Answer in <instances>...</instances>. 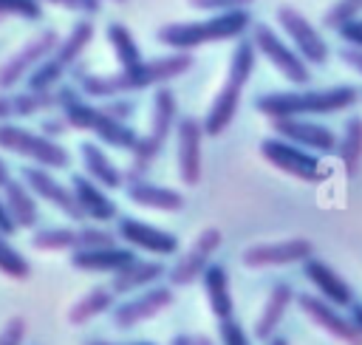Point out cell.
Wrapping results in <instances>:
<instances>
[{
	"mask_svg": "<svg viewBox=\"0 0 362 345\" xmlns=\"http://www.w3.org/2000/svg\"><path fill=\"white\" fill-rule=\"evenodd\" d=\"M294 300H297L300 311H303L317 328H322L325 334H331L334 339H339V342H345V345H362V334L354 328V322H351L337 305H331V303L322 300L320 294H297Z\"/></svg>",
	"mask_w": 362,
	"mask_h": 345,
	"instance_id": "18",
	"label": "cell"
},
{
	"mask_svg": "<svg viewBox=\"0 0 362 345\" xmlns=\"http://www.w3.org/2000/svg\"><path fill=\"white\" fill-rule=\"evenodd\" d=\"M260 156L272 167H277L280 172H286V175H291L297 181H305V184H320V181H325L331 175L317 153L303 150V147H297L291 141H283L277 136L260 141Z\"/></svg>",
	"mask_w": 362,
	"mask_h": 345,
	"instance_id": "9",
	"label": "cell"
},
{
	"mask_svg": "<svg viewBox=\"0 0 362 345\" xmlns=\"http://www.w3.org/2000/svg\"><path fill=\"white\" fill-rule=\"evenodd\" d=\"M14 229H17V223H14V218H11L8 206H6V201L0 198V232H3V235H11Z\"/></svg>",
	"mask_w": 362,
	"mask_h": 345,
	"instance_id": "43",
	"label": "cell"
},
{
	"mask_svg": "<svg viewBox=\"0 0 362 345\" xmlns=\"http://www.w3.org/2000/svg\"><path fill=\"white\" fill-rule=\"evenodd\" d=\"M204 283V294L209 303V311L218 320H226L235 314V300H232V283H229V271L221 263H209L201 274Z\"/></svg>",
	"mask_w": 362,
	"mask_h": 345,
	"instance_id": "27",
	"label": "cell"
},
{
	"mask_svg": "<svg viewBox=\"0 0 362 345\" xmlns=\"http://www.w3.org/2000/svg\"><path fill=\"white\" fill-rule=\"evenodd\" d=\"M308 257H314V243L308 238H286V240H269V243L246 246L240 255V263L249 269H266V266L305 263Z\"/></svg>",
	"mask_w": 362,
	"mask_h": 345,
	"instance_id": "12",
	"label": "cell"
},
{
	"mask_svg": "<svg viewBox=\"0 0 362 345\" xmlns=\"http://www.w3.org/2000/svg\"><path fill=\"white\" fill-rule=\"evenodd\" d=\"M71 189H74L76 204H79V209L85 212V218H90V221H96V223H107V221H116V218H119V206H116V204L107 198V192H105L96 181H90L88 175L76 172V175L71 178Z\"/></svg>",
	"mask_w": 362,
	"mask_h": 345,
	"instance_id": "23",
	"label": "cell"
},
{
	"mask_svg": "<svg viewBox=\"0 0 362 345\" xmlns=\"http://www.w3.org/2000/svg\"><path fill=\"white\" fill-rule=\"evenodd\" d=\"M178 136V175L187 187H195L204 172V127L195 116H184L175 124Z\"/></svg>",
	"mask_w": 362,
	"mask_h": 345,
	"instance_id": "20",
	"label": "cell"
},
{
	"mask_svg": "<svg viewBox=\"0 0 362 345\" xmlns=\"http://www.w3.org/2000/svg\"><path fill=\"white\" fill-rule=\"evenodd\" d=\"M170 345H195V339L192 337H187V334H178V337H173V342Z\"/></svg>",
	"mask_w": 362,
	"mask_h": 345,
	"instance_id": "48",
	"label": "cell"
},
{
	"mask_svg": "<svg viewBox=\"0 0 362 345\" xmlns=\"http://www.w3.org/2000/svg\"><path fill=\"white\" fill-rule=\"evenodd\" d=\"M105 34H107V42H110V48H113V54H116V59H119L122 68H133V65L141 62V48H139V42L133 40V34H130L127 25L110 23Z\"/></svg>",
	"mask_w": 362,
	"mask_h": 345,
	"instance_id": "33",
	"label": "cell"
},
{
	"mask_svg": "<svg viewBox=\"0 0 362 345\" xmlns=\"http://www.w3.org/2000/svg\"><path fill=\"white\" fill-rule=\"evenodd\" d=\"M277 23L286 31V37L291 40L294 51L308 65H325V59H328V42L322 40V34L294 6H280L277 8Z\"/></svg>",
	"mask_w": 362,
	"mask_h": 345,
	"instance_id": "14",
	"label": "cell"
},
{
	"mask_svg": "<svg viewBox=\"0 0 362 345\" xmlns=\"http://www.w3.org/2000/svg\"><path fill=\"white\" fill-rule=\"evenodd\" d=\"M20 181H23L37 198L54 204V206H57L62 215H68L71 221H85V212L79 209L74 189H71L68 184L57 181L45 167H37V164H34V167H23V170H20Z\"/></svg>",
	"mask_w": 362,
	"mask_h": 345,
	"instance_id": "19",
	"label": "cell"
},
{
	"mask_svg": "<svg viewBox=\"0 0 362 345\" xmlns=\"http://www.w3.org/2000/svg\"><path fill=\"white\" fill-rule=\"evenodd\" d=\"M45 3H54V6H62V8H74V11H85V14L99 11V0H45Z\"/></svg>",
	"mask_w": 362,
	"mask_h": 345,
	"instance_id": "41",
	"label": "cell"
},
{
	"mask_svg": "<svg viewBox=\"0 0 362 345\" xmlns=\"http://www.w3.org/2000/svg\"><path fill=\"white\" fill-rule=\"evenodd\" d=\"M127 198L139 206H147V209H158V212H178L184 209V195L173 187H161V184H153L147 178H136V181H127L124 187Z\"/></svg>",
	"mask_w": 362,
	"mask_h": 345,
	"instance_id": "25",
	"label": "cell"
},
{
	"mask_svg": "<svg viewBox=\"0 0 362 345\" xmlns=\"http://www.w3.org/2000/svg\"><path fill=\"white\" fill-rule=\"evenodd\" d=\"M8 119H14L11 96H3V93H0V122H8Z\"/></svg>",
	"mask_w": 362,
	"mask_h": 345,
	"instance_id": "45",
	"label": "cell"
},
{
	"mask_svg": "<svg viewBox=\"0 0 362 345\" xmlns=\"http://www.w3.org/2000/svg\"><path fill=\"white\" fill-rule=\"evenodd\" d=\"M79 156L85 164V175L96 181L102 189H119L124 184V172L110 161V156L96 144V141H82Z\"/></svg>",
	"mask_w": 362,
	"mask_h": 345,
	"instance_id": "28",
	"label": "cell"
},
{
	"mask_svg": "<svg viewBox=\"0 0 362 345\" xmlns=\"http://www.w3.org/2000/svg\"><path fill=\"white\" fill-rule=\"evenodd\" d=\"M303 274H305V280L317 288V294H320L322 300H328L331 305H337V308H348V305H351V300H354L351 286H348L345 277H339V271L331 269L325 260L308 257V260L303 263Z\"/></svg>",
	"mask_w": 362,
	"mask_h": 345,
	"instance_id": "22",
	"label": "cell"
},
{
	"mask_svg": "<svg viewBox=\"0 0 362 345\" xmlns=\"http://www.w3.org/2000/svg\"><path fill=\"white\" fill-rule=\"evenodd\" d=\"M192 68V57L187 51H175L170 57H158V59H141L133 68H122L116 74H88L82 76V90L88 96H122L130 90H144L153 85H164L181 74H187Z\"/></svg>",
	"mask_w": 362,
	"mask_h": 345,
	"instance_id": "1",
	"label": "cell"
},
{
	"mask_svg": "<svg viewBox=\"0 0 362 345\" xmlns=\"http://www.w3.org/2000/svg\"><path fill=\"white\" fill-rule=\"evenodd\" d=\"M252 45L257 54H263L291 85H308L311 79V71H308V62L291 48L283 42V37H277L272 31V25L266 23H257L252 25Z\"/></svg>",
	"mask_w": 362,
	"mask_h": 345,
	"instance_id": "10",
	"label": "cell"
},
{
	"mask_svg": "<svg viewBox=\"0 0 362 345\" xmlns=\"http://www.w3.org/2000/svg\"><path fill=\"white\" fill-rule=\"evenodd\" d=\"M102 110H105V113H110L113 119H119V122H124V119H127V116L133 113V102H127V99H122V102H119V99L113 96V105H105Z\"/></svg>",
	"mask_w": 362,
	"mask_h": 345,
	"instance_id": "42",
	"label": "cell"
},
{
	"mask_svg": "<svg viewBox=\"0 0 362 345\" xmlns=\"http://www.w3.org/2000/svg\"><path fill=\"white\" fill-rule=\"evenodd\" d=\"M116 243V232L105 226H51L31 235V246L42 252H82Z\"/></svg>",
	"mask_w": 362,
	"mask_h": 345,
	"instance_id": "11",
	"label": "cell"
},
{
	"mask_svg": "<svg viewBox=\"0 0 362 345\" xmlns=\"http://www.w3.org/2000/svg\"><path fill=\"white\" fill-rule=\"evenodd\" d=\"M62 110H65L68 127L90 130V133H96L105 144H110V147H116V150H133L136 141H139L136 130H133L127 122L113 119L110 113H105L102 107H93V105L82 102L79 96H76L71 105H65Z\"/></svg>",
	"mask_w": 362,
	"mask_h": 345,
	"instance_id": "8",
	"label": "cell"
},
{
	"mask_svg": "<svg viewBox=\"0 0 362 345\" xmlns=\"http://www.w3.org/2000/svg\"><path fill=\"white\" fill-rule=\"evenodd\" d=\"M57 45H59V34H57L54 28H45V31H40L37 37H31L17 54H11V57L0 65V90L14 88L25 74H31L42 59H48Z\"/></svg>",
	"mask_w": 362,
	"mask_h": 345,
	"instance_id": "13",
	"label": "cell"
},
{
	"mask_svg": "<svg viewBox=\"0 0 362 345\" xmlns=\"http://www.w3.org/2000/svg\"><path fill=\"white\" fill-rule=\"evenodd\" d=\"M218 339H221V345H252L249 334L243 331V325L235 317L218 320Z\"/></svg>",
	"mask_w": 362,
	"mask_h": 345,
	"instance_id": "37",
	"label": "cell"
},
{
	"mask_svg": "<svg viewBox=\"0 0 362 345\" xmlns=\"http://www.w3.org/2000/svg\"><path fill=\"white\" fill-rule=\"evenodd\" d=\"M0 192H3V201H6V206H8V212H11V218H14L17 226L28 229V226L37 223V218H40L37 195L20 178H11Z\"/></svg>",
	"mask_w": 362,
	"mask_h": 345,
	"instance_id": "30",
	"label": "cell"
},
{
	"mask_svg": "<svg viewBox=\"0 0 362 345\" xmlns=\"http://www.w3.org/2000/svg\"><path fill=\"white\" fill-rule=\"evenodd\" d=\"M0 271L11 280H28L31 277V263L8 243V235L0 232Z\"/></svg>",
	"mask_w": 362,
	"mask_h": 345,
	"instance_id": "34",
	"label": "cell"
},
{
	"mask_svg": "<svg viewBox=\"0 0 362 345\" xmlns=\"http://www.w3.org/2000/svg\"><path fill=\"white\" fill-rule=\"evenodd\" d=\"M167 269L158 263V260H133L127 263L124 269H119L110 280V288L113 294H136L141 288H150L158 283V277H164Z\"/></svg>",
	"mask_w": 362,
	"mask_h": 345,
	"instance_id": "26",
	"label": "cell"
},
{
	"mask_svg": "<svg viewBox=\"0 0 362 345\" xmlns=\"http://www.w3.org/2000/svg\"><path fill=\"white\" fill-rule=\"evenodd\" d=\"M272 130L277 133V139L291 141L303 150H311L317 156H331L337 153V133L325 124L308 122L303 116H283V119H272Z\"/></svg>",
	"mask_w": 362,
	"mask_h": 345,
	"instance_id": "15",
	"label": "cell"
},
{
	"mask_svg": "<svg viewBox=\"0 0 362 345\" xmlns=\"http://www.w3.org/2000/svg\"><path fill=\"white\" fill-rule=\"evenodd\" d=\"M85 345H153V342H105V339H96V342H85Z\"/></svg>",
	"mask_w": 362,
	"mask_h": 345,
	"instance_id": "47",
	"label": "cell"
},
{
	"mask_svg": "<svg viewBox=\"0 0 362 345\" xmlns=\"http://www.w3.org/2000/svg\"><path fill=\"white\" fill-rule=\"evenodd\" d=\"M269 345H288V339L286 337H272V339H266Z\"/></svg>",
	"mask_w": 362,
	"mask_h": 345,
	"instance_id": "49",
	"label": "cell"
},
{
	"mask_svg": "<svg viewBox=\"0 0 362 345\" xmlns=\"http://www.w3.org/2000/svg\"><path fill=\"white\" fill-rule=\"evenodd\" d=\"M11 178H14V175H11V170H8V164H6V158L0 156V189H3V187H6V184H8Z\"/></svg>",
	"mask_w": 362,
	"mask_h": 345,
	"instance_id": "46",
	"label": "cell"
},
{
	"mask_svg": "<svg viewBox=\"0 0 362 345\" xmlns=\"http://www.w3.org/2000/svg\"><path fill=\"white\" fill-rule=\"evenodd\" d=\"M252 25V14L246 8L221 11L206 20L192 23H167L156 31V40L173 51H192L206 42H223V40H240Z\"/></svg>",
	"mask_w": 362,
	"mask_h": 345,
	"instance_id": "3",
	"label": "cell"
},
{
	"mask_svg": "<svg viewBox=\"0 0 362 345\" xmlns=\"http://www.w3.org/2000/svg\"><path fill=\"white\" fill-rule=\"evenodd\" d=\"M223 243V235L218 226H206L198 232V238L192 240V246L175 260V266L167 271L170 274V286H189L195 280H201L204 269L212 263V255L218 252V246Z\"/></svg>",
	"mask_w": 362,
	"mask_h": 345,
	"instance_id": "16",
	"label": "cell"
},
{
	"mask_svg": "<svg viewBox=\"0 0 362 345\" xmlns=\"http://www.w3.org/2000/svg\"><path fill=\"white\" fill-rule=\"evenodd\" d=\"M0 147L8 153H17V156H23V158H28L45 170H62L71 161L68 150L59 141H54L45 133L20 127L14 122H0Z\"/></svg>",
	"mask_w": 362,
	"mask_h": 345,
	"instance_id": "6",
	"label": "cell"
},
{
	"mask_svg": "<svg viewBox=\"0 0 362 345\" xmlns=\"http://www.w3.org/2000/svg\"><path fill=\"white\" fill-rule=\"evenodd\" d=\"M173 300H175L173 286H150V288H141L130 300H124V303H119L113 308V325L122 328V331H130V328L153 320L164 308H170Z\"/></svg>",
	"mask_w": 362,
	"mask_h": 345,
	"instance_id": "17",
	"label": "cell"
},
{
	"mask_svg": "<svg viewBox=\"0 0 362 345\" xmlns=\"http://www.w3.org/2000/svg\"><path fill=\"white\" fill-rule=\"evenodd\" d=\"M291 300H294V288L288 283H274L272 286V291H269V297H266V303L257 314V322H255V337L257 339H272L274 337V331L283 322Z\"/></svg>",
	"mask_w": 362,
	"mask_h": 345,
	"instance_id": "29",
	"label": "cell"
},
{
	"mask_svg": "<svg viewBox=\"0 0 362 345\" xmlns=\"http://www.w3.org/2000/svg\"><path fill=\"white\" fill-rule=\"evenodd\" d=\"M337 31L348 42V48H362V17H354V20L342 23Z\"/></svg>",
	"mask_w": 362,
	"mask_h": 345,
	"instance_id": "40",
	"label": "cell"
},
{
	"mask_svg": "<svg viewBox=\"0 0 362 345\" xmlns=\"http://www.w3.org/2000/svg\"><path fill=\"white\" fill-rule=\"evenodd\" d=\"M0 17L40 20L42 17V3L40 0H0Z\"/></svg>",
	"mask_w": 362,
	"mask_h": 345,
	"instance_id": "36",
	"label": "cell"
},
{
	"mask_svg": "<svg viewBox=\"0 0 362 345\" xmlns=\"http://www.w3.org/2000/svg\"><path fill=\"white\" fill-rule=\"evenodd\" d=\"M359 90L354 85H334L317 90H272L255 99V107L269 119L283 116H328L356 105Z\"/></svg>",
	"mask_w": 362,
	"mask_h": 345,
	"instance_id": "2",
	"label": "cell"
},
{
	"mask_svg": "<svg viewBox=\"0 0 362 345\" xmlns=\"http://www.w3.org/2000/svg\"><path fill=\"white\" fill-rule=\"evenodd\" d=\"M90 40H93V23L90 20H79L68 31V37L59 40L54 54L34 68V74L28 76V90H51L65 76V71L79 59V54L90 45Z\"/></svg>",
	"mask_w": 362,
	"mask_h": 345,
	"instance_id": "7",
	"label": "cell"
},
{
	"mask_svg": "<svg viewBox=\"0 0 362 345\" xmlns=\"http://www.w3.org/2000/svg\"><path fill=\"white\" fill-rule=\"evenodd\" d=\"M28 334V325H25V317H8L6 325L0 328V345H23Z\"/></svg>",
	"mask_w": 362,
	"mask_h": 345,
	"instance_id": "38",
	"label": "cell"
},
{
	"mask_svg": "<svg viewBox=\"0 0 362 345\" xmlns=\"http://www.w3.org/2000/svg\"><path fill=\"white\" fill-rule=\"evenodd\" d=\"M252 0H189L192 8L204 11H232V8H246Z\"/></svg>",
	"mask_w": 362,
	"mask_h": 345,
	"instance_id": "39",
	"label": "cell"
},
{
	"mask_svg": "<svg viewBox=\"0 0 362 345\" xmlns=\"http://www.w3.org/2000/svg\"><path fill=\"white\" fill-rule=\"evenodd\" d=\"M359 14H362V0H337V3L325 11L322 25H328V28H339L342 23H348V20L359 17Z\"/></svg>",
	"mask_w": 362,
	"mask_h": 345,
	"instance_id": "35",
	"label": "cell"
},
{
	"mask_svg": "<svg viewBox=\"0 0 362 345\" xmlns=\"http://www.w3.org/2000/svg\"><path fill=\"white\" fill-rule=\"evenodd\" d=\"M337 156L348 175L359 170L362 161V116H351L342 127V136L337 139Z\"/></svg>",
	"mask_w": 362,
	"mask_h": 345,
	"instance_id": "32",
	"label": "cell"
},
{
	"mask_svg": "<svg viewBox=\"0 0 362 345\" xmlns=\"http://www.w3.org/2000/svg\"><path fill=\"white\" fill-rule=\"evenodd\" d=\"M136 255L130 246H93V249H82L71 255V266L79 271H107L116 274L119 269H124L127 263H133Z\"/></svg>",
	"mask_w": 362,
	"mask_h": 345,
	"instance_id": "24",
	"label": "cell"
},
{
	"mask_svg": "<svg viewBox=\"0 0 362 345\" xmlns=\"http://www.w3.org/2000/svg\"><path fill=\"white\" fill-rule=\"evenodd\" d=\"M113 300H116V294H113L110 286H93V288L85 291L79 300H74V305L68 308V322H71V325H85V322H90L93 317L110 311V308H113Z\"/></svg>",
	"mask_w": 362,
	"mask_h": 345,
	"instance_id": "31",
	"label": "cell"
},
{
	"mask_svg": "<svg viewBox=\"0 0 362 345\" xmlns=\"http://www.w3.org/2000/svg\"><path fill=\"white\" fill-rule=\"evenodd\" d=\"M175 119H178V105H175V93L164 85H158L156 96H153V113H150V130L144 136H139L136 147L130 150L133 153V161H130V170H127V181H136V178H144L153 158L164 150L173 127H175Z\"/></svg>",
	"mask_w": 362,
	"mask_h": 345,
	"instance_id": "5",
	"label": "cell"
},
{
	"mask_svg": "<svg viewBox=\"0 0 362 345\" xmlns=\"http://www.w3.org/2000/svg\"><path fill=\"white\" fill-rule=\"evenodd\" d=\"M116 238H122L130 249H144L150 255H175L178 252V238L167 229H158L141 218H119L116 223Z\"/></svg>",
	"mask_w": 362,
	"mask_h": 345,
	"instance_id": "21",
	"label": "cell"
},
{
	"mask_svg": "<svg viewBox=\"0 0 362 345\" xmlns=\"http://www.w3.org/2000/svg\"><path fill=\"white\" fill-rule=\"evenodd\" d=\"M255 62H257V51L252 45V40L240 37L235 51H232V59H229V71H226V79L218 90V96L212 99L201 127H204V136H221L238 116V107H240V93L246 88V82L252 79L255 74Z\"/></svg>",
	"mask_w": 362,
	"mask_h": 345,
	"instance_id": "4",
	"label": "cell"
},
{
	"mask_svg": "<svg viewBox=\"0 0 362 345\" xmlns=\"http://www.w3.org/2000/svg\"><path fill=\"white\" fill-rule=\"evenodd\" d=\"M348 320L354 322V328L362 334V300H351V305H348Z\"/></svg>",
	"mask_w": 362,
	"mask_h": 345,
	"instance_id": "44",
	"label": "cell"
},
{
	"mask_svg": "<svg viewBox=\"0 0 362 345\" xmlns=\"http://www.w3.org/2000/svg\"><path fill=\"white\" fill-rule=\"evenodd\" d=\"M195 345H215L212 339H206V337H195Z\"/></svg>",
	"mask_w": 362,
	"mask_h": 345,
	"instance_id": "50",
	"label": "cell"
}]
</instances>
